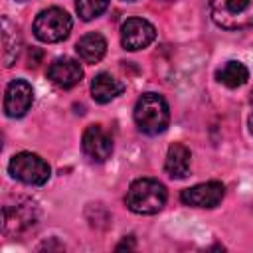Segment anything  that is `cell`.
<instances>
[{"label": "cell", "mask_w": 253, "mask_h": 253, "mask_svg": "<svg viewBox=\"0 0 253 253\" xmlns=\"http://www.w3.org/2000/svg\"><path fill=\"white\" fill-rule=\"evenodd\" d=\"M166 198L168 194H166L164 184L152 178H140L128 186L125 204L130 211L138 215H154L164 208Z\"/></svg>", "instance_id": "6da1fadb"}, {"label": "cell", "mask_w": 253, "mask_h": 253, "mask_svg": "<svg viewBox=\"0 0 253 253\" xmlns=\"http://www.w3.org/2000/svg\"><path fill=\"white\" fill-rule=\"evenodd\" d=\"M134 123L138 130L148 136L164 132L170 123V109L164 97L158 93L140 95L134 105Z\"/></svg>", "instance_id": "7a4b0ae2"}, {"label": "cell", "mask_w": 253, "mask_h": 253, "mask_svg": "<svg viewBox=\"0 0 253 253\" xmlns=\"http://www.w3.org/2000/svg\"><path fill=\"white\" fill-rule=\"evenodd\" d=\"M210 16L229 32L253 28V0H210Z\"/></svg>", "instance_id": "3957f363"}, {"label": "cell", "mask_w": 253, "mask_h": 253, "mask_svg": "<svg viewBox=\"0 0 253 253\" xmlns=\"http://www.w3.org/2000/svg\"><path fill=\"white\" fill-rule=\"evenodd\" d=\"M73 28L71 16L61 8L42 10L34 20V36L43 43H57L69 36Z\"/></svg>", "instance_id": "277c9868"}, {"label": "cell", "mask_w": 253, "mask_h": 253, "mask_svg": "<svg viewBox=\"0 0 253 253\" xmlns=\"http://www.w3.org/2000/svg\"><path fill=\"white\" fill-rule=\"evenodd\" d=\"M8 172L12 174V178L28 184V186H43L49 176H51V168L49 164L34 154V152H18L10 158L8 164Z\"/></svg>", "instance_id": "5b68a950"}, {"label": "cell", "mask_w": 253, "mask_h": 253, "mask_svg": "<svg viewBox=\"0 0 253 253\" xmlns=\"http://www.w3.org/2000/svg\"><path fill=\"white\" fill-rule=\"evenodd\" d=\"M2 213H4L2 229H4L6 235L24 233L32 225H36V221L40 217V210H38L36 202H32V200H18L14 206L6 204Z\"/></svg>", "instance_id": "8992f818"}, {"label": "cell", "mask_w": 253, "mask_h": 253, "mask_svg": "<svg viewBox=\"0 0 253 253\" xmlns=\"http://www.w3.org/2000/svg\"><path fill=\"white\" fill-rule=\"evenodd\" d=\"M156 38V30L148 20L128 18L121 26V43L128 51H138L148 47Z\"/></svg>", "instance_id": "52a82bcc"}, {"label": "cell", "mask_w": 253, "mask_h": 253, "mask_svg": "<svg viewBox=\"0 0 253 253\" xmlns=\"http://www.w3.org/2000/svg\"><path fill=\"white\" fill-rule=\"evenodd\" d=\"M34 103V89L26 79H14L4 93V113L12 119L24 117Z\"/></svg>", "instance_id": "ba28073f"}, {"label": "cell", "mask_w": 253, "mask_h": 253, "mask_svg": "<svg viewBox=\"0 0 253 253\" xmlns=\"http://www.w3.org/2000/svg\"><path fill=\"white\" fill-rule=\"evenodd\" d=\"M81 150L91 162H105L113 152V138L101 125H89L81 136Z\"/></svg>", "instance_id": "9c48e42d"}, {"label": "cell", "mask_w": 253, "mask_h": 253, "mask_svg": "<svg viewBox=\"0 0 253 253\" xmlns=\"http://www.w3.org/2000/svg\"><path fill=\"white\" fill-rule=\"evenodd\" d=\"M223 194H225L223 184L211 180V182L196 184L192 188L182 190L180 200L186 206H192V208H215L223 200Z\"/></svg>", "instance_id": "30bf717a"}, {"label": "cell", "mask_w": 253, "mask_h": 253, "mask_svg": "<svg viewBox=\"0 0 253 253\" xmlns=\"http://www.w3.org/2000/svg\"><path fill=\"white\" fill-rule=\"evenodd\" d=\"M81 77H83V69H81L79 61H75L71 57H57L47 67V79L59 89L75 87L81 81Z\"/></svg>", "instance_id": "8fae6325"}, {"label": "cell", "mask_w": 253, "mask_h": 253, "mask_svg": "<svg viewBox=\"0 0 253 253\" xmlns=\"http://www.w3.org/2000/svg\"><path fill=\"white\" fill-rule=\"evenodd\" d=\"M190 150L188 146H184L182 142H174L170 144L168 152H166V160H164V170L170 178L174 180H182L188 176L190 172Z\"/></svg>", "instance_id": "7c38bea8"}, {"label": "cell", "mask_w": 253, "mask_h": 253, "mask_svg": "<svg viewBox=\"0 0 253 253\" xmlns=\"http://www.w3.org/2000/svg\"><path fill=\"white\" fill-rule=\"evenodd\" d=\"M75 51L77 55L87 61V63H99L105 53H107V40L97 34V32H91V34H85L77 40L75 43Z\"/></svg>", "instance_id": "4fadbf2b"}, {"label": "cell", "mask_w": 253, "mask_h": 253, "mask_svg": "<svg viewBox=\"0 0 253 253\" xmlns=\"http://www.w3.org/2000/svg\"><path fill=\"white\" fill-rule=\"evenodd\" d=\"M20 47H22V38L20 32L16 28V24H12L6 16H2V61L4 67H12L20 55Z\"/></svg>", "instance_id": "5bb4252c"}, {"label": "cell", "mask_w": 253, "mask_h": 253, "mask_svg": "<svg viewBox=\"0 0 253 253\" xmlns=\"http://www.w3.org/2000/svg\"><path fill=\"white\" fill-rule=\"evenodd\" d=\"M123 91H125V85H123L119 79H115L111 73H105V71L99 73V75H95L93 81H91V95H93V99H95L97 103H101V105L113 101V99L119 97Z\"/></svg>", "instance_id": "9a60e30c"}, {"label": "cell", "mask_w": 253, "mask_h": 253, "mask_svg": "<svg viewBox=\"0 0 253 253\" xmlns=\"http://www.w3.org/2000/svg\"><path fill=\"white\" fill-rule=\"evenodd\" d=\"M215 75H217V81L223 83V85L229 87V89H237V87L245 85V81L249 79L247 67H245L241 61H235V59L225 61V63L217 69Z\"/></svg>", "instance_id": "2e32d148"}, {"label": "cell", "mask_w": 253, "mask_h": 253, "mask_svg": "<svg viewBox=\"0 0 253 253\" xmlns=\"http://www.w3.org/2000/svg\"><path fill=\"white\" fill-rule=\"evenodd\" d=\"M109 6V0H75V10L81 20L89 22L97 16H101Z\"/></svg>", "instance_id": "e0dca14e"}, {"label": "cell", "mask_w": 253, "mask_h": 253, "mask_svg": "<svg viewBox=\"0 0 253 253\" xmlns=\"http://www.w3.org/2000/svg\"><path fill=\"white\" fill-rule=\"evenodd\" d=\"M123 249H134V237L128 235L126 239H123L119 245H117V251H123Z\"/></svg>", "instance_id": "ac0fdd59"}, {"label": "cell", "mask_w": 253, "mask_h": 253, "mask_svg": "<svg viewBox=\"0 0 253 253\" xmlns=\"http://www.w3.org/2000/svg\"><path fill=\"white\" fill-rule=\"evenodd\" d=\"M247 126H249V132L253 134V109H251V115H249V119H247Z\"/></svg>", "instance_id": "d6986e66"}, {"label": "cell", "mask_w": 253, "mask_h": 253, "mask_svg": "<svg viewBox=\"0 0 253 253\" xmlns=\"http://www.w3.org/2000/svg\"><path fill=\"white\" fill-rule=\"evenodd\" d=\"M249 103H251V109H253V89H251V97H249Z\"/></svg>", "instance_id": "ffe728a7"}, {"label": "cell", "mask_w": 253, "mask_h": 253, "mask_svg": "<svg viewBox=\"0 0 253 253\" xmlns=\"http://www.w3.org/2000/svg\"><path fill=\"white\" fill-rule=\"evenodd\" d=\"M123 2H134V0H123Z\"/></svg>", "instance_id": "44dd1931"}, {"label": "cell", "mask_w": 253, "mask_h": 253, "mask_svg": "<svg viewBox=\"0 0 253 253\" xmlns=\"http://www.w3.org/2000/svg\"><path fill=\"white\" fill-rule=\"evenodd\" d=\"M18 2H26V0H18Z\"/></svg>", "instance_id": "7402d4cb"}, {"label": "cell", "mask_w": 253, "mask_h": 253, "mask_svg": "<svg viewBox=\"0 0 253 253\" xmlns=\"http://www.w3.org/2000/svg\"><path fill=\"white\" fill-rule=\"evenodd\" d=\"M166 2H170V0H166Z\"/></svg>", "instance_id": "603a6c76"}]
</instances>
